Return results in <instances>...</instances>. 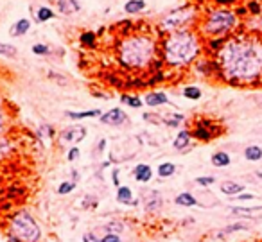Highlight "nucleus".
<instances>
[{
  "label": "nucleus",
  "instance_id": "1",
  "mask_svg": "<svg viewBox=\"0 0 262 242\" xmlns=\"http://www.w3.org/2000/svg\"><path fill=\"white\" fill-rule=\"evenodd\" d=\"M215 66L230 84H252L262 77V36L235 34L217 51Z\"/></svg>",
  "mask_w": 262,
  "mask_h": 242
},
{
  "label": "nucleus",
  "instance_id": "2",
  "mask_svg": "<svg viewBox=\"0 0 262 242\" xmlns=\"http://www.w3.org/2000/svg\"><path fill=\"white\" fill-rule=\"evenodd\" d=\"M201 40L194 31L183 29L171 33L164 42V61L171 66H187L197 60Z\"/></svg>",
  "mask_w": 262,
  "mask_h": 242
},
{
  "label": "nucleus",
  "instance_id": "3",
  "mask_svg": "<svg viewBox=\"0 0 262 242\" xmlns=\"http://www.w3.org/2000/svg\"><path fill=\"white\" fill-rule=\"evenodd\" d=\"M156 45L145 34L126 36L119 45V63L128 70H142L155 60Z\"/></svg>",
  "mask_w": 262,
  "mask_h": 242
},
{
  "label": "nucleus",
  "instance_id": "4",
  "mask_svg": "<svg viewBox=\"0 0 262 242\" xmlns=\"http://www.w3.org/2000/svg\"><path fill=\"white\" fill-rule=\"evenodd\" d=\"M239 25V16L235 11L226 7L212 9L201 22V33L206 38H225Z\"/></svg>",
  "mask_w": 262,
  "mask_h": 242
},
{
  "label": "nucleus",
  "instance_id": "5",
  "mask_svg": "<svg viewBox=\"0 0 262 242\" xmlns=\"http://www.w3.org/2000/svg\"><path fill=\"white\" fill-rule=\"evenodd\" d=\"M9 232L11 235L18 237L24 242H40L42 241V228L36 223L33 215L22 210L11 215L9 219Z\"/></svg>",
  "mask_w": 262,
  "mask_h": 242
},
{
  "label": "nucleus",
  "instance_id": "6",
  "mask_svg": "<svg viewBox=\"0 0 262 242\" xmlns=\"http://www.w3.org/2000/svg\"><path fill=\"white\" fill-rule=\"evenodd\" d=\"M196 16V9L192 5H183L180 9H174L162 20V29L165 33H176V31H183L189 22H192Z\"/></svg>",
  "mask_w": 262,
  "mask_h": 242
},
{
  "label": "nucleus",
  "instance_id": "7",
  "mask_svg": "<svg viewBox=\"0 0 262 242\" xmlns=\"http://www.w3.org/2000/svg\"><path fill=\"white\" fill-rule=\"evenodd\" d=\"M142 205L147 212L155 214V212H160L162 206H164V197L158 190H145L142 194Z\"/></svg>",
  "mask_w": 262,
  "mask_h": 242
},
{
  "label": "nucleus",
  "instance_id": "8",
  "mask_svg": "<svg viewBox=\"0 0 262 242\" xmlns=\"http://www.w3.org/2000/svg\"><path fill=\"white\" fill-rule=\"evenodd\" d=\"M86 136V127L83 126H72L66 127L60 133L61 144H79L81 140Z\"/></svg>",
  "mask_w": 262,
  "mask_h": 242
},
{
  "label": "nucleus",
  "instance_id": "9",
  "mask_svg": "<svg viewBox=\"0 0 262 242\" xmlns=\"http://www.w3.org/2000/svg\"><path fill=\"white\" fill-rule=\"evenodd\" d=\"M99 119H101L103 124H106V126H113V127L124 126V124L128 122V115L122 112L121 108H113V110H110V112L103 113Z\"/></svg>",
  "mask_w": 262,
  "mask_h": 242
},
{
  "label": "nucleus",
  "instance_id": "10",
  "mask_svg": "<svg viewBox=\"0 0 262 242\" xmlns=\"http://www.w3.org/2000/svg\"><path fill=\"white\" fill-rule=\"evenodd\" d=\"M192 136L197 140H203V142H208V140H212L214 136H217V131H215L212 122L199 121L196 124V127H194V131H192Z\"/></svg>",
  "mask_w": 262,
  "mask_h": 242
},
{
  "label": "nucleus",
  "instance_id": "11",
  "mask_svg": "<svg viewBox=\"0 0 262 242\" xmlns=\"http://www.w3.org/2000/svg\"><path fill=\"white\" fill-rule=\"evenodd\" d=\"M230 212L239 217H250V219H259L262 217V206H230Z\"/></svg>",
  "mask_w": 262,
  "mask_h": 242
},
{
  "label": "nucleus",
  "instance_id": "12",
  "mask_svg": "<svg viewBox=\"0 0 262 242\" xmlns=\"http://www.w3.org/2000/svg\"><path fill=\"white\" fill-rule=\"evenodd\" d=\"M133 178H135L138 183H149L151 178H153V169L147 165V163H138L135 169H133Z\"/></svg>",
  "mask_w": 262,
  "mask_h": 242
},
{
  "label": "nucleus",
  "instance_id": "13",
  "mask_svg": "<svg viewBox=\"0 0 262 242\" xmlns=\"http://www.w3.org/2000/svg\"><path fill=\"white\" fill-rule=\"evenodd\" d=\"M191 140H192V133L189 129H182L176 135V138H174L173 142V147L176 151H185L191 145Z\"/></svg>",
  "mask_w": 262,
  "mask_h": 242
},
{
  "label": "nucleus",
  "instance_id": "14",
  "mask_svg": "<svg viewBox=\"0 0 262 242\" xmlns=\"http://www.w3.org/2000/svg\"><path fill=\"white\" fill-rule=\"evenodd\" d=\"M144 103L151 108H156V106H164V104H167L169 99L164 92H149L147 95H145Z\"/></svg>",
  "mask_w": 262,
  "mask_h": 242
},
{
  "label": "nucleus",
  "instance_id": "15",
  "mask_svg": "<svg viewBox=\"0 0 262 242\" xmlns=\"http://www.w3.org/2000/svg\"><path fill=\"white\" fill-rule=\"evenodd\" d=\"M58 9L63 14H74L81 9L79 0H58Z\"/></svg>",
  "mask_w": 262,
  "mask_h": 242
},
{
  "label": "nucleus",
  "instance_id": "16",
  "mask_svg": "<svg viewBox=\"0 0 262 242\" xmlns=\"http://www.w3.org/2000/svg\"><path fill=\"white\" fill-rule=\"evenodd\" d=\"M221 192L226 194V196H239V194H243L244 192V185L237 182H223L221 183Z\"/></svg>",
  "mask_w": 262,
  "mask_h": 242
},
{
  "label": "nucleus",
  "instance_id": "17",
  "mask_svg": "<svg viewBox=\"0 0 262 242\" xmlns=\"http://www.w3.org/2000/svg\"><path fill=\"white\" fill-rule=\"evenodd\" d=\"M174 203L178 206H185V208H192V206H197V199L196 196H192L191 192H182L178 196L174 197Z\"/></svg>",
  "mask_w": 262,
  "mask_h": 242
},
{
  "label": "nucleus",
  "instance_id": "18",
  "mask_svg": "<svg viewBox=\"0 0 262 242\" xmlns=\"http://www.w3.org/2000/svg\"><path fill=\"white\" fill-rule=\"evenodd\" d=\"M117 201L121 205H136L135 199H133V192H131L130 186H119L117 188Z\"/></svg>",
  "mask_w": 262,
  "mask_h": 242
},
{
  "label": "nucleus",
  "instance_id": "19",
  "mask_svg": "<svg viewBox=\"0 0 262 242\" xmlns=\"http://www.w3.org/2000/svg\"><path fill=\"white\" fill-rule=\"evenodd\" d=\"M246 230H250V224L235 223V224H230V226H226V228H223L221 232H217V233H215V237L223 239V237H226V235H232V233H235V232H246Z\"/></svg>",
  "mask_w": 262,
  "mask_h": 242
},
{
  "label": "nucleus",
  "instance_id": "20",
  "mask_svg": "<svg viewBox=\"0 0 262 242\" xmlns=\"http://www.w3.org/2000/svg\"><path fill=\"white\" fill-rule=\"evenodd\" d=\"M210 162H212V165H214V167L223 169V167H228L230 163H232V158H230V154L225 153V151H217V153L212 154Z\"/></svg>",
  "mask_w": 262,
  "mask_h": 242
},
{
  "label": "nucleus",
  "instance_id": "21",
  "mask_svg": "<svg viewBox=\"0 0 262 242\" xmlns=\"http://www.w3.org/2000/svg\"><path fill=\"white\" fill-rule=\"evenodd\" d=\"M29 29H31V22H29L27 18H20V20H16V23L11 27L9 34L11 36H24V34H27Z\"/></svg>",
  "mask_w": 262,
  "mask_h": 242
},
{
  "label": "nucleus",
  "instance_id": "22",
  "mask_svg": "<svg viewBox=\"0 0 262 242\" xmlns=\"http://www.w3.org/2000/svg\"><path fill=\"white\" fill-rule=\"evenodd\" d=\"M72 121H83V119H94V117H101V110H88V112H66L65 113Z\"/></svg>",
  "mask_w": 262,
  "mask_h": 242
},
{
  "label": "nucleus",
  "instance_id": "23",
  "mask_svg": "<svg viewBox=\"0 0 262 242\" xmlns=\"http://www.w3.org/2000/svg\"><path fill=\"white\" fill-rule=\"evenodd\" d=\"M244 158L248 160V162H261L262 147H259V145H248V147L244 149Z\"/></svg>",
  "mask_w": 262,
  "mask_h": 242
},
{
  "label": "nucleus",
  "instance_id": "24",
  "mask_svg": "<svg viewBox=\"0 0 262 242\" xmlns=\"http://www.w3.org/2000/svg\"><path fill=\"white\" fill-rule=\"evenodd\" d=\"M104 232L106 233H115V235H121V233L126 232V224L119 219L110 221L108 224H104Z\"/></svg>",
  "mask_w": 262,
  "mask_h": 242
},
{
  "label": "nucleus",
  "instance_id": "25",
  "mask_svg": "<svg viewBox=\"0 0 262 242\" xmlns=\"http://www.w3.org/2000/svg\"><path fill=\"white\" fill-rule=\"evenodd\" d=\"M174 173H176V165H174V163H171V162L160 163L158 169H156V174H158V178H171Z\"/></svg>",
  "mask_w": 262,
  "mask_h": 242
},
{
  "label": "nucleus",
  "instance_id": "26",
  "mask_svg": "<svg viewBox=\"0 0 262 242\" xmlns=\"http://www.w3.org/2000/svg\"><path fill=\"white\" fill-rule=\"evenodd\" d=\"M144 7H145L144 0H128L126 5H124V11L128 14H136L140 13V11H144Z\"/></svg>",
  "mask_w": 262,
  "mask_h": 242
},
{
  "label": "nucleus",
  "instance_id": "27",
  "mask_svg": "<svg viewBox=\"0 0 262 242\" xmlns=\"http://www.w3.org/2000/svg\"><path fill=\"white\" fill-rule=\"evenodd\" d=\"M183 121H185V115H182V113H169L164 117V124L171 127H178Z\"/></svg>",
  "mask_w": 262,
  "mask_h": 242
},
{
  "label": "nucleus",
  "instance_id": "28",
  "mask_svg": "<svg viewBox=\"0 0 262 242\" xmlns=\"http://www.w3.org/2000/svg\"><path fill=\"white\" fill-rule=\"evenodd\" d=\"M183 97L189 99V101H197V99H201V90L197 88V86H185L183 88Z\"/></svg>",
  "mask_w": 262,
  "mask_h": 242
},
{
  "label": "nucleus",
  "instance_id": "29",
  "mask_svg": "<svg viewBox=\"0 0 262 242\" xmlns=\"http://www.w3.org/2000/svg\"><path fill=\"white\" fill-rule=\"evenodd\" d=\"M0 54H2L4 58H16L18 51H16V47H14V45H9V43L0 42Z\"/></svg>",
  "mask_w": 262,
  "mask_h": 242
},
{
  "label": "nucleus",
  "instance_id": "30",
  "mask_svg": "<svg viewBox=\"0 0 262 242\" xmlns=\"http://www.w3.org/2000/svg\"><path fill=\"white\" fill-rule=\"evenodd\" d=\"M52 16H54V11L49 9V7H45V5H42V7L36 11V20L40 23H42V22H49Z\"/></svg>",
  "mask_w": 262,
  "mask_h": 242
},
{
  "label": "nucleus",
  "instance_id": "31",
  "mask_svg": "<svg viewBox=\"0 0 262 242\" xmlns=\"http://www.w3.org/2000/svg\"><path fill=\"white\" fill-rule=\"evenodd\" d=\"M121 101L131 108H142V104H144V101L140 97H136V95H122Z\"/></svg>",
  "mask_w": 262,
  "mask_h": 242
},
{
  "label": "nucleus",
  "instance_id": "32",
  "mask_svg": "<svg viewBox=\"0 0 262 242\" xmlns=\"http://www.w3.org/2000/svg\"><path fill=\"white\" fill-rule=\"evenodd\" d=\"M75 190V182H63L60 186H58V194L60 196H66V194H70V192Z\"/></svg>",
  "mask_w": 262,
  "mask_h": 242
},
{
  "label": "nucleus",
  "instance_id": "33",
  "mask_svg": "<svg viewBox=\"0 0 262 242\" xmlns=\"http://www.w3.org/2000/svg\"><path fill=\"white\" fill-rule=\"evenodd\" d=\"M33 52L36 56H47L49 52H51V49L45 43H36V45H33Z\"/></svg>",
  "mask_w": 262,
  "mask_h": 242
},
{
  "label": "nucleus",
  "instance_id": "34",
  "mask_svg": "<svg viewBox=\"0 0 262 242\" xmlns=\"http://www.w3.org/2000/svg\"><path fill=\"white\" fill-rule=\"evenodd\" d=\"M246 9H248L252 14H261L262 13V4L261 2H257V0H250L248 5H246Z\"/></svg>",
  "mask_w": 262,
  "mask_h": 242
},
{
  "label": "nucleus",
  "instance_id": "35",
  "mask_svg": "<svg viewBox=\"0 0 262 242\" xmlns=\"http://www.w3.org/2000/svg\"><path fill=\"white\" fill-rule=\"evenodd\" d=\"M196 183L199 186H210L215 183V178L214 176H199V178H196Z\"/></svg>",
  "mask_w": 262,
  "mask_h": 242
},
{
  "label": "nucleus",
  "instance_id": "36",
  "mask_svg": "<svg viewBox=\"0 0 262 242\" xmlns=\"http://www.w3.org/2000/svg\"><path fill=\"white\" fill-rule=\"evenodd\" d=\"M81 43H84V45H88V47H94L95 34L94 33H83V36H81Z\"/></svg>",
  "mask_w": 262,
  "mask_h": 242
},
{
  "label": "nucleus",
  "instance_id": "37",
  "mask_svg": "<svg viewBox=\"0 0 262 242\" xmlns=\"http://www.w3.org/2000/svg\"><path fill=\"white\" fill-rule=\"evenodd\" d=\"M79 154H81V151H79V147H70V149H68V153H66V160H68V162H75V160L79 158Z\"/></svg>",
  "mask_w": 262,
  "mask_h": 242
},
{
  "label": "nucleus",
  "instance_id": "38",
  "mask_svg": "<svg viewBox=\"0 0 262 242\" xmlns=\"http://www.w3.org/2000/svg\"><path fill=\"white\" fill-rule=\"evenodd\" d=\"M83 242H103V239L99 237V235H95L94 232H86L83 235Z\"/></svg>",
  "mask_w": 262,
  "mask_h": 242
},
{
  "label": "nucleus",
  "instance_id": "39",
  "mask_svg": "<svg viewBox=\"0 0 262 242\" xmlns=\"http://www.w3.org/2000/svg\"><path fill=\"white\" fill-rule=\"evenodd\" d=\"M9 142H5V140H0V158L4 156V154H7L9 153Z\"/></svg>",
  "mask_w": 262,
  "mask_h": 242
},
{
  "label": "nucleus",
  "instance_id": "40",
  "mask_svg": "<svg viewBox=\"0 0 262 242\" xmlns=\"http://www.w3.org/2000/svg\"><path fill=\"white\" fill-rule=\"evenodd\" d=\"M103 242H122V241L119 235H115V233H106L103 237Z\"/></svg>",
  "mask_w": 262,
  "mask_h": 242
},
{
  "label": "nucleus",
  "instance_id": "41",
  "mask_svg": "<svg viewBox=\"0 0 262 242\" xmlns=\"http://www.w3.org/2000/svg\"><path fill=\"white\" fill-rule=\"evenodd\" d=\"M144 119L147 122H153V124H160V122H162V119L156 117V115H153V113H144Z\"/></svg>",
  "mask_w": 262,
  "mask_h": 242
},
{
  "label": "nucleus",
  "instance_id": "42",
  "mask_svg": "<svg viewBox=\"0 0 262 242\" xmlns=\"http://www.w3.org/2000/svg\"><path fill=\"white\" fill-rule=\"evenodd\" d=\"M237 197V201H252V199H255V196L253 194H239V196H235Z\"/></svg>",
  "mask_w": 262,
  "mask_h": 242
},
{
  "label": "nucleus",
  "instance_id": "43",
  "mask_svg": "<svg viewBox=\"0 0 262 242\" xmlns=\"http://www.w3.org/2000/svg\"><path fill=\"white\" fill-rule=\"evenodd\" d=\"M112 180H113V185L119 188V186H121V182H119V171L117 169H113L112 171Z\"/></svg>",
  "mask_w": 262,
  "mask_h": 242
},
{
  "label": "nucleus",
  "instance_id": "44",
  "mask_svg": "<svg viewBox=\"0 0 262 242\" xmlns=\"http://www.w3.org/2000/svg\"><path fill=\"white\" fill-rule=\"evenodd\" d=\"M217 5H232V4H237L239 0H214Z\"/></svg>",
  "mask_w": 262,
  "mask_h": 242
},
{
  "label": "nucleus",
  "instance_id": "45",
  "mask_svg": "<svg viewBox=\"0 0 262 242\" xmlns=\"http://www.w3.org/2000/svg\"><path fill=\"white\" fill-rule=\"evenodd\" d=\"M4 131V113H2V110H0V133Z\"/></svg>",
  "mask_w": 262,
  "mask_h": 242
},
{
  "label": "nucleus",
  "instance_id": "46",
  "mask_svg": "<svg viewBox=\"0 0 262 242\" xmlns=\"http://www.w3.org/2000/svg\"><path fill=\"white\" fill-rule=\"evenodd\" d=\"M7 242H24V241H20V239L14 237V235H9V237H7Z\"/></svg>",
  "mask_w": 262,
  "mask_h": 242
},
{
  "label": "nucleus",
  "instance_id": "47",
  "mask_svg": "<svg viewBox=\"0 0 262 242\" xmlns=\"http://www.w3.org/2000/svg\"><path fill=\"white\" fill-rule=\"evenodd\" d=\"M104 145H106V140H101V144H99V153L104 149Z\"/></svg>",
  "mask_w": 262,
  "mask_h": 242
},
{
  "label": "nucleus",
  "instance_id": "48",
  "mask_svg": "<svg viewBox=\"0 0 262 242\" xmlns=\"http://www.w3.org/2000/svg\"><path fill=\"white\" fill-rule=\"evenodd\" d=\"M255 176L261 178V180H262V173H261V171H257V173H255Z\"/></svg>",
  "mask_w": 262,
  "mask_h": 242
},
{
  "label": "nucleus",
  "instance_id": "49",
  "mask_svg": "<svg viewBox=\"0 0 262 242\" xmlns=\"http://www.w3.org/2000/svg\"><path fill=\"white\" fill-rule=\"evenodd\" d=\"M259 104H261V106H262V99H259Z\"/></svg>",
  "mask_w": 262,
  "mask_h": 242
},
{
  "label": "nucleus",
  "instance_id": "50",
  "mask_svg": "<svg viewBox=\"0 0 262 242\" xmlns=\"http://www.w3.org/2000/svg\"><path fill=\"white\" fill-rule=\"evenodd\" d=\"M0 106H2V99H0Z\"/></svg>",
  "mask_w": 262,
  "mask_h": 242
},
{
  "label": "nucleus",
  "instance_id": "51",
  "mask_svg": "<svg viewBox=\"0 0 262 242\" xmlns=\"http://www.w3.org/2000/svg\"><path fill=\"white\" fill-rule=\"evenodd\" d=\"M257 2H261V4H262V0H257Z\"/></svg>",
  "mask_w": 262,
  "mask_h": 242
}]
</instances>
